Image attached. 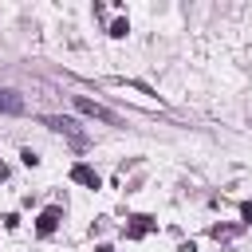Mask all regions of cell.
Wrapping results in <instances>:
<instances>
[{
	"instance_id": "obj_5",
	"label": "cell",
	"mask_w": 252,
	"mask_h": 252,
	"mask_svg": "<svg viewBox=\"0 0 252 252\" xmlns=\"http://www.w3.org/2000/svg\"><path fill=\"white\" fill-rule=\"evenodd\" d=\"M59 217H63L59 209H43V213H39V220H35V232H39V236H51V232L59 228Z\"/></svg>"
},
{
	"instance_id": "obj_6",
	"label": "cell",
	"mask_w": 252,
	"mask_h": 252,
	"mask_svg": "<svg viewBox=\"0 0 252 252\" xmlns=\"http://www.w3.org/2000/svg\"><path fill=\"white\" fill-rule=\"evenodd\" d=\"M0 114H24V98L8 87H0Z\"/></svg>"
},
{
	"instance_id": "obj_2",
	"label": "cell",
	"mask_w": 252,
	"mask_h": 252,
	"mask_svg": "<svg viewBox=\"0 0 252 252\" xmlns=\"http://www.w3.org/2000/svg\"><path fill=\"white\" fill-rule=\"evenodd\" d=\"M43 126H51L55 134H67V138H75V142L83 146V134H79V122H75V118H59V114H47V118H43Z\"/></svg>"
},
{
	"instance_id": "obj_7",
	"label": "cell",
	"mask_w": 252,
	"mask_h": 252,
	"mask_svg": "<svg viewBox=\"0 0 252 252\" xmlns=\"http://www.w3.org/2000/svg\"><path fill=\"white\" fill-rule=\"evenodd\" d=\"M126 32H130V24H126V20H114V24H110V35H114V39H122Z\"/></svg>"
},
{
	"instance_id": "obj_4",
	"label": "cell",
	"mask_w": 252,
	"mask_h": 252,
	"mask_svg": "<svg viewBox=\"0 0 252 252\" xmlns=\"http://www.w3.org/2000/svg\"><path fill=\"white\" fill-rule=\"evenodd\" d=\"M154 224H158L154 217H146V213H138V217H130V224H126V236H130V240H142V236H146V232H150Z\"/></svg>"
},
{
	"instance_id": "obj_3",
	"label": "cell",
	"mask_w": 252,
	"mask_h": 252,
	"mask_svg": "<svg viewBox=\"0 0 252 252\" xmlns=\"http://www.w3.org/2000/svg\"><path fill=\"white\" fill-rule=\"evenodd\" d=\"M71 181H79V185H87V189H98V185H102V177H98L91 165H83V161L71 165Z\"/></svg>"
},
{
	"instance_id": "obj_8",
	"label": "cell",
	"mask_w": 252,
	"mask_h": 252,
	"mask_svg": "<svg viewBox=\"0 0 252 252\" xmlns=\"http://www.w3.org/2000/svg\"><path fill=\"white\" fill-rule=\"evenodd\" d=\"M4 177H8V165H4V161H0V181H4Z\"/></svg>"
},
{
	"instance_id": "obj_1",
	"label": "cell",
	"mask_w": 252,
	"mask_h": 252,
	"mask_svg": "<svg viewBox=\"0 0 252 252\" xmlns=\"http://www.w3.org/2000/svg\"><path fill=\"white\" fill-rule=\"evenodd\" d=\"M75 110H79V114H87V118H98V122H106V126H118V122H122L114 110H106V106L91 102L87 94H75Z\"/></svg>"
}]
</instances>
